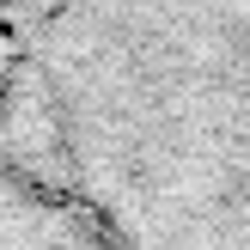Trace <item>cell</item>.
Segmentation results:
<instances>
[{
  "label": "cell",
  "mask_w": 250,
  "mask_h": 250,
  "mask_svg": "<svg viewBox=\"0 0 250 250\" xmlns=\"http://www.w3.org/2000/svg\"><path fill=\"white\" fill-rule=\"evenodd\" d=\"M0 171L98 250H250V0H0Z\"/></svg>",
  "instance_id": "6da1fadb"
}]
</instances>
